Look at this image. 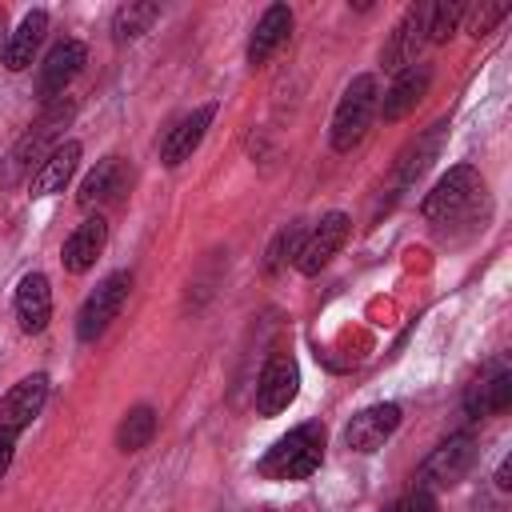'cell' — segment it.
<instances>
[{
  "label": "cell",
  "mask_w": 512,
  "mask_h": 512,
  "mask_svg": "<svg viewBox=\"0 0 512 512\" xmlns=\"http://www.w3.org/2000/svg\"><path fill=\"white\" fill-rule=\"evenodd\" d=\"M512 404V372L508 368H492L488 376H480L472 388H468V396H464V412L472 416V420H480V416H496V412H504Z\"/></svg>",
  "instance_id": "cell-17"
},
{
  "label": "cell",
  "mask_w": 512,
  "mask_h": 512,
  "mask_svg": "<svg viewBox=\"0 0 512 512\" xmlns=\"http://www.w3.org/2000/svg\"><path fill=\"white\" fill-rule=\"evenodd\" d=\"M12 452H16V436L0 432V476H4V472H8V464H12Z\"/></svg>",
  "instance_id": "cell-29"
},
{
  "label": "cell",
  "mask_w": 512,
  "mask_h": 512,
  "mask_svg": "<svg viewBox=\"0 0 512 512\" xmlns=\"http://www.w3.org/2000/svg\"><path fill=\"white\" fill-rule=\"evenodd\" d=\"M384 512H436V496L424 492V488H412V492H404L396 504H388Z\"/></svg>",
  "instance_id": "cell-28"
},
{
  "label": "cell",
  "mask_w": 512,
  "mask_h": 512,
  "mask_svg": "<svg viewBox=\"0 0 512 512\" xmlns=\"http://www.w3.org/2000/svg\"><path fill=\"white\" fill-rule=\"evenodd\" d=\"M428 84H432V68L428 64H412L408 72H400L396 76V84L384 92V100H380V116L384 120H400V116H408L424 96H428Z\"/></svg>",
  "instance_id": "cell-16"
},
{
  "label": "cell",
  "mask_w": 512,
  "mask_h": 512,
  "mask_svg": "<svg viewBox=\"0 0 512 512\" xmlns=\"http://www.w3.org/2000/svg\"><path fill=\"white\" fill-rule=\"evenodd\" d=\"M424 44H428V4H412L396 20V28H392V36H388V44L380 52L384 72H396V76L408 72L416 64V56H420Z\"/></svg>",
  "instance_id": "cell-7"
},
{
  "label": "cell",
  "mask_w": 512,
  "mask_h": 512,
  "mask_svg": "<svg viewBox=\"0 0 512 512\" xmlns=\"http://www.w3.org/2000/svg\"><path fill=\"white\" fill-rule=\"evenodd\" d=\"M124 164L116 156H104L84 180H80V192H76V204L80 208H96V204H108L124 192Z\"/></svg>",
  "instance_id": "cell-20"
},
{
  "label": "cell",
  "mask_w": 512,
  "mask_h": 512,
  "mask_svg": "<svg viewBox=\"0 0 512 512\" xmlns=\"http://www.w3.org/2000/svg\"><path fill=\"white\" fill-rule=\"evenodd\" d=\"M376 108H380V88H376V76H356L348 88H344V96H340V104H336V112H332V148L336 152H352L364 136H368V124H372V116H376Z\"/></svg>",
  "instance_id": "cell-4"
},
{
  "label": "cell",
  "mask_w": 512,
  "mask_h": 512,
  "mask_svg": "<svg viewBox=\"0 0 512 512\" xmlns=\"http://www.w3.org/2000/svg\"><path fill=\"white\" fill-rule=\"evenodd\" d=\"M472 464H476V440H472L468 432H456V436H448L444 444H436L432 456L420 464L416 488H424V492H432V488H452V484H460V480L468 476Z\"/></svg>",
  "instance_id": "cell-6"
},
{
  "label": "cell",
  "mask_w": 512,
  "mask_h": 512,
  "mask_svg": "<svg viewBox=\"0 0 512 512\" xmlns=\"http://www.w3.org/2000/svg\"><path fill=\"white\" fill-rule=\"evenodd\" d=\"M152 436H156V412H152L148 404L128 408L124 420H120V428H116V444H120V452H140Z\"/></svg>",
  "instance_id": "cell-23"
},
{
  "label": "cell",
  "mask_w": 512,
  "mask_h": 512,
  "mask_svg": "<svg viewBox=\"0 0 512 512\" xmlns=\"http://www.w3.org/2000/svg\"><path fill=\"white\" fill-rule=\"evenodd\" d=\"M212 116H216V104H200V108H192L184 120H176L168 132H164V144H160V160L168 164V168H180L196 148H200V140H204V132L212 128Z\"/></svg>",
  "instance_id": "cell-13"
},
{
  "label": "cell",
  "mask_w": 512,
  "mask_h": 512,
  "mask_svg": "<svg viewBox=\"0 0 512 512\" xmlns=\"http://www.w3.org/2000/svg\"><path fill=\"white\" fill-rule=\"evenodd\" d=\"M324 460V424L308 420L280 436L264 456H260V476L268 480H308Z\"/></svg>",
  "instance_id": "cell-3"
},
{
  "label": "cell",
  "mask_w": 512,
  "mask_h": 512,
  "mask_svg": "<svg viewBox=\"0 0 512 512\" xmlns=\"http://www.w3.org/2000/svg\"><path fill=\"white\" fill-rule=\"evenodd\" d=\"M396 428H400V404H372L348 420L344 440L352 452H376V448H384V440Z\"/></svg>",
  "instance_id": "cell-12"
},
{
  "label": "cell",
  "mask_w": 512,
  "mask_h": 512,
  "mask_svg": "<svg viewBox=\"0 0 512 512\" xmlns=\"http://www.w3.org/2000/svg\"><path fill=\"white\" fill-rule=\"evenodd\" d=\"M460 16H464V4L460 0H436V4H428V44H444L456 32Z\"/></svg>",
  "instance_id": "cell-25"
},
{
  "label": "cell",
  "mask_w": 512,
  "mask_h": 512,
  "mask_svg": "<svg viewBox=\"0 0 512 512\" xmlns=\"http://www.w3.org/2000/svg\"><path fill=\"white\" fill-rule=\"evenodd\" d=\"M440 136H444V124H432V132H428L424 140H416V144L400 156V188H408V184L428 168V160H432L436 148H440Z\"/></svg>",
  "instance_id": "cell-24"
},
{
  "label": "cell",
  "mask_w": 512,
  "mask_h": 512,
  "mask_svg": "<svg viewBox=\"0 0 512 512\" xmlns=\"http://www.w3.org/2000/svg\"><path fill=\"white\" fill-rule=\"evenodd\" d=\"M156 20H160V4H152V0H128V4H120L116 16H112V36H116L120 44H124V40H136V36H144Z\"/></svg>",
  "instance_id": "cell-22"
},
{
  "label": "cell",
  "mask_w": 512,
  "mask_h": 512,
  "mask_svg": "<svg viewBox=\"0 0 512 512\" xmlns=\"http://www.w3.org/2000/svg\"><path fill=\"white\" fill-rule=\"evenodd\" d=\"M104 244H108V224H104V216H88V220L76 224L72 236L64 240L60 260H64V268H68L72 276H80V272H88V268L96 264V256L104 252Z\"/></svg>",
  "instance_id": "cell-14"
},
{
  "label": "cell",
  "mask_w": 512,
  "mask_h": 512,
  "mask_svg": "<svg viewBox=\"0 0 512 512\" xmlns=\"http://www.w3.org/2000/svg\"><path fill=\"white\" fill-rule=\"evenodd\" d=\"M44 400H48V376H44V372L24 376L20 384H12V388L4 392V400H0V432L16 436L20 428H28V424L40 416Z\"/></svg>",
  "instance_id": "cell-11"
},
{
  "label": "cell",
  "mask_w": 512,
  "mask_h": 512,
  "mask_svg": "<svg viewBox=\"0 0 512 512\" xmlns=\"http://www.w3.org/2000/svg\"><path fill=\"white\" fill-rule=\"evenodd\" d=\"M128 288H132V276L128 272H112L96 284V292H88V300L80 304V316H76V336L84 344L100 340L108 332V324L120 316L124 300H128Z\"/></svg>",
  "instance_id": "cell-5"
},
{
  "label": "cell",
  "mask_w": 512,
  "mask_h": 512,
  "mask_svg": "<svg viewBox=\"0 0 512 512\" xmlns=\"http://www.w3.org/2000/svg\"><path fill=\"white\" fill-rule=\"evenodd\" d=\"M44 32H48V12H44V8L28 12V16L16 24V32L8 36V44H4V64H8L12 72H24V68L32 64V56H36Z\"/></svg>",
  "instance_id": "cell-21"
},
{
  "label": "cell",
  "mask_w": 512,
  "mask_h": 512,
  "mask_svg": "<svg viewBox=\"0 0 512 512\" xmlns=\"http://www.w3.org/2000/svg\"><path fill=\"white\" fill-rule=\"evenodd\" d=\"M16 320L28 336L44 332L48 320H52V288H48V276L44 272H28L16 288Z\"/></svg>",
  "instance_id": "cell-15"
},
{
  "label": "cell",
  "mask_w": 512,
  "mask_h": 512,
  "mask_svg": "<svg viewBox=\"0 0 512 512\" xmlns=\"http://www.w3.org/2000/svg\"><path fill=\"white\" fill-rule=\"evenodd\" d=\"M348 228H352V220H348L344 212H328V216H320V224L304 236V244H300V252H296V268H300L304 276H316V272L344 248Z\"/></svg>",
  "instance_id": "cell-9"
},
{
  "label": "cell",
  "mask_w": 512,
  "mask_h": 512,
  "mask_svg": "<svg viewBox=\"0 0 512 512\" xmlns=\"http://www.w3.org/2000/svg\"><path fill=\"white\" fill-rule=\"evenodd\" d=\"M296 392H300V368H296V360L288 352H276L264 364L260 380H256V412L260 416H276L296 400Z\"/></svg>",
  "instance_id": "cell-8"
},
{
  "label": "cell",
  "mask_w": 512,
  "mask_h": 512,
  "mask_svg": "<svg viewBox=\"0 0 512 512\" xmlns=\"http://www.w3.org/2000/svg\"><path fill=\"white\" fill-rule=\"evenodd\" d=\"M304 228L300 224H288V228H280L276 232V240H272V248H268V272H276L280 264H288V260H296V252H300V244H304Z\"/></svg>",
  "instance_id": "cell-26"
},
{
  "label": "cell",
  "mask_w": 512,
  "mask_h": 512,
  "mask_svg": "<svg viewBox=\"0 0 512 512\" xmlns=\"http://www.w3.org/2000/svg\"><path fill=\"white\" fill-rule=\"evenodd\" d=\"M504 16H508V4H480V8L472 12V20H468V32H472V36H488Z\"/></svg>",
  "instance_id": "cell-27"
},
{
  "label": "cell",
  "mask_w": 512,
  "mask_h": 512,
  "mask_svg": "<svg viewBox=\"0 0 512 512\" xmlns=\"http://www.w3.org/2000/svg\"><path fill=\"white\" fill-rule=\"evenodd\" d=\"M288 32H292V12H288V4H268L264 16L256 20L252 36H248V64H264V60L288 40Z\"/></svg>",
  "instance_id": "cell-18"
},
{
  "label": "cell",
  "mask_w": 512,
  "mask_h": 512,
  "mask_svg": "<svg viewBox=\"0 0 512 512\" xmlns=\"http://www.w3.org/2000/svg\"><path fill=\"white\" fill-rule=\"evenodd\" d=\"M76 164H80V144L76 140H64L28 180L32 196H52V192H64V184L76 176Z\"/></svg>",
  "instance_id": "cell-19"
},
{
  "label": "cell",
  "mask_w": 512,
  "mask_h": 512,
  "mask_svg": "<svg viewBox=\"0 0 512 512\" xmlns=\"http://www.w3.org/2000/svg\"><path fill=\"white\" fill-rule=\"evenodd\" d=\"M84 56H88V48L80 44V40H60V44H52L48 48V56H44V64H40V76H36V96L44 100V104H52L56 96H64V88L76 80V72L84 68Z\"/></svg>",
  "instance_id": "cell-10"
},
{
  "label": "cell",
  "mask_w": 512,
  "mask_h": 512,
  "mask_svg": "<svg viewBox=\"0 0 512 512\" xmlns=\"http://www.w3.org/2000/svg\"><path fill=\"white\" fill-rule=\"evenodd\" d=\"M508 476H512V464L504 460V464H500V472H496V484H500V488H512V480H508Z\"/></svg>",
  "instance_id": "cell-30"
},
{
  "label": "cell",
  "mask_w": 512,
  "mask_h": 512,
  "mask_svg": "<svg viewBox=\"0 0 512 512\" xmlns=\"http://www.w3.org/2000/svg\"><path fill=\"white\" fill-rule=\"evenodd\" d=\"M72 112H76L72 100H52V104L36 116V124L12 144L8 160L0 164V184H4V188L20 184L24 176L32 180V168H40V164L64 144V124L72 120Z\"/></svg>",
  "instance_id": "cell-1"
},
{
  "label": "cell",
  "mask_w": 512,
  "mask_h": 512,
  "mask_svg": "<svg viewBox=\"0 0 512 512\" xmlns=\"http://www.w3.org/2000/svg\"><path fill=\"white\" fill-rule=\"evenodd\" d=\"M420 212H424V220H428L432 228L472 224L476 216H484V180H480V172L468 168V164L448 168V172L432 184V192L424 196Z\"/></svg>",
  "instance_id": "cell-2"
}]
</instances>
